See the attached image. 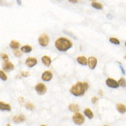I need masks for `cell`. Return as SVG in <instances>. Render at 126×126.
Instances as JSON below:
<instances>
[{"label":"cell","instance_id":"ac0fdd59","mask_svg":"<svg viewBox=\"0 0 126 126\" xmlns=\"http://www.w3.org/2000/svg\"><path fill=\"white\" fill-rule=\"evenodd\" d=\"M33 50L32 47L30 46H28V45H25V46H24L21 48V50L24 52H25V53H28L30 52H31Z\"/></svg>","mask_w":126,"mask_h":126},{"label":"cell","instance_id":"f1b7e54d","mask_svg":"<svg viewBox=\"0 0 126 126\" xmlns=\"http://www.w3.org/2000/svg\"><path fill=\"white\" fill-rule=\"evenodd\" d=\"M97 101H98V97H92V103H96V102H97Z\"/></svg>","mask_w":126,"mask_h":126},{"label":"cell","instance_id":"8d00e7d4","mask_svg":"<svg viewBox=\"0 0 126 126\" xmlns=\"http://www.w3.org/2000/svg\"><path fill=\"white\" fill-rule=\"evenodd\" d=\"M44 126V125H42V126Z\"/></svg>","mask_w":126,"mask_h":126},{"label":"cell","instance_id":"484cf974","mask_svg":"<svg viewBox=\"0 0 126 126\" xmlns=\"http://www.w3.org/2000/svg\"><path fill=\"white\" fill-rule=\"evenodd\" d=\"M14 55H15L16 57H19L21 56V52L20 51L15 50L14 51Z\"/></svg>","mask_w":126,"mask_h":126},{"label":"cell","instance_id":"8fae6325","mask_svg":"<svg viewBox=\"0 0 126 126\" xmlns=\"http://www.w3.org/2000/svg\"><path fill=\"white\" fill-rule=\"evenodd\" d=\"M25 117L23 115H19V116H15L13 118V121L14 123H22V122L25 121Z\"/></svg>","mask_w":126,"mask_h":126},{"label":"cell","instance_id":"ba28073f","mask_svg":"<svg viewBox=\"0 0 126 126\" xmlns=\"http://www.w3.org/2000/svg\"><path fill=\"white\" fill-rule=\"evenodd\" d=\"M37 63V60L34 57H28L25 61V64L30 67H34Z\"/></svg>","mask_w":126,"mask_h":126},{"label":"cell","instance_id":"e0dca14e","mask_svg":"<svg viewBox=\"0 0 126 126\" xmlns=\"http://www.w3.org/2000/svg\"><path fill=\"white\" fill-rule=\"evenodd\" d=\"M84 114H85V115L87 117H88L90 119L92 118L93 117H94L92 110L90 109H89V108H86V109L84 110Z\"/></svg>","mask_w":126,"mask_h":126},{"label":"cell","instance_id":"83f0119b","mask_svg":"<svg viewBox=\"0 0 126 126\" xmlns=\"http://www.w3.org/2000/svg\"><path fill=\"white\" fill-rule=\"evenodd\" d=\"M118 63H119V66H120V67H121V70L123 74V75H125V74H126V72H125V70H124V67L122 66L121 63H120V62H118Z\"/></svg>","mask_w":126,"mask_h":126},{"label":"cell","instance_id":"603a6c76","mask_svg":"<svg viewBox=\"0 0 126 126\" xmlns=\"http://www.w3.org/2000/svg\"><path fill=\"white\" fill-rule=\"evenodd\" d=\"M25 108L28 109H29V110H33V109H34L35 107H34V105L33 103H27L25 104Z\"/></svg>","mask_w":126,"mask_h":126},{"label":"cell","instance_id":"ffe728a7","mask_svg":"<svg viewBox=\"0 0 126 126\" xmlns=\"http://www.w3.org/2000/svg\"><path fill=\"white\" fill-rule=\"evenodd\" d=\"M92 6L93 8L96 9H99V10H101V9L103 8V5L100 4V3H98L97 1H93L92 3Z\"/></svg>","mask_w":126,"mask_h":126},{"label":"cell","instance_id":"4fadbf2b","mask_svg":"<svg viewBox=\"0 0 126 126\" xmlns=\"http://www.w3.org/2000/svg\"><path fill=\"white\" fill-rule=\"evenodd\" d=\"M0 108H1V110L10 111L11 109V107L8 103H5L4 102H2V101H0Z\"/></svg>","mask_w":126,"mask_h":126},{"label":"cell","instance_id":"5b68a950","mask_svg":"<svg viewBox=\"0 0 126 126\" xmlns=\"http://www.w3.org/2000/svg\"><path fill=\"white\" fill-rule=\"evenodd\" d=\"M35 90L37 91V92L40 94V95H43L46 92V87L43 84H38L36 86H35Z\"/></svg>","mask_w":126,"mask_h":126},{"label":"cell","instance_id":"9a60e30c","mask_svg":"<svg viewBox=\"0 0 126 126\" xmlns=\"http://www.w3.org/2000/svg\"><path fill=\"white\" fill-rule=\"evenodd\" d=\"M42 62L46 66H49L51 63V59L48 56H43L42 59Z\"/></svg>","mask_w":126,"mask_h":126},{"label":"cell","instance_id":"4316f807","mask_svg":"<svg viewBox=\"0 0 126 126\" xmlns=\"http://www.w3.org/2000/svg\"><path fill=\"white\" fill-rule=\"evenodd\" d=\"M21 75L22 76H24V77L28 76H29V72L25 71H22L21 72Z\"/></svg>","mask_w":126,"mask_h":126},{"label":"cell","instance_id":"d6986e66","mask_svg":"<svg viewBox=\"0 0 126 126\" xmlns=\"http://www.w3.org/2000/svg\"><path fill=\"white\" fill-rule=\"evenodd\" d=\"M19 46H20V43L15 40H13L10 43V46L13 49H17L19 47Z\"/></svg>","mask_w":126,"mask_h":126},{"label":"cell","instance_id":"836d02e7","mask_svg":"<svg viewBox=\"0 0 126 126\" xmlns=\"http://www.w3.org/2000/svg\"><path fill=\"white\" fill-rule=\"evenodd\" d=\"M7 126H10V124H8V125H7Z\"/></svg>","mask_w":126,"mask_h":126},{"label":"cell","instance_id":"6da1fadb","mask_svg":"<svg viewBox=\"0 0 126 126\" xmlns=\"http://www.w3.org/2000/svg\"><path fill=\"white\" fill-rule=\"evenodd\" d=\"M55 46L59 51L65 52L67 51L72 46V42L65 37H60L55 42Z\"/></svg>","mask_w":126,"mask_h":126},{"label":"cell","instance_id":"2e32d148","mask_svg":"<svg viewBox=\"0 0 126 126\" xmlns=\"http://www.w3.org/2000/svg\"><path fill=\"white\" fill-rule=\"evenodd\" d=\"M68 108L71 112H76V113L79 111V105H76V104H70L68 106Z\"/></svg>","mask_w":126,"mask_h":126},{"label":"cell","instance_id":"e575fe53","mask_svg":"<svg viewBox=\"0 0 126 126\" xmlns=\"http://www.w3.org/2000/svg\"><path fill=\"white\" fill-rule=\"evenodd\" d=\"M125 57V59H126V55H125V57Z\"/></svg>","mask_w":126,"mask_h":126},{"label":"cell","instance_id":"52a82bcc","mask_svg":"<svg viewBox=\"0 0 126 126\" xmlns=\"http://www.w3.org/2000/svg\"><path fill=\"white\" fill-rule=\"evenodd\" d=\"M88 64L90 69H94L97 64V58H95L94 57H89L88 60Z\"/></svg>","mask_w":126,"mask_h":126},{"label":"cell","instance_id":"d4e9b609","mask_svg":"<svg viewBox=\"0 0 126 126\" xmlns=\"http://www.w3.org/2000/svg\"><path fill=\"white\" fill-rule=\"evenodd\" d=\"M1 58L4 59L6 62V61H8V56L6 55V54H1Z\"/></svg>","mask_w":126,"mask_h":126},{"label":"cell","instance_id":"7a4b0ae2","mask_svg":"<svg viewBox=\"0 0 126 126\" xmlns=\"http://www.w3.org/2000/svg\"><path fill=\"white\" fill-rule=\"evenodd\" d=\"M85 90H87V89L85 88L84 83L77 82L70 88V92L76 97H79L84 95Z\"/></svg>","mask_w":126,"mask_h":126},{"label":"cell","instance_id":"9c48e42d","mask_svg":"<svg viewBox=\"0 0 126 126\" xmlns=\"http://www.w3.org/2000/svg\"><path fill=\"white\" fill-rule=\"evenodd\" d=\"M52 78V73L50 71H45L42 76V80L45 81H49Z\"/></svg>","mask_w":126,"mask_h":126},{"label":"cell","instance_id":"4dcf8cb0","mask_svg":"<svg viewBox=\"0 0 126 126\" xmlns=\"http://www.w3.org/2000/svg\"><path fill=\"white\" fill-rule=\"evenodd\" d=\"M69 1L72 2V3H76V2H78V1H73V0H70Z\"/></svg>","mask_w":126,"mask_h":126},{"label":"cell","instance_id":"7c38bea8","mask_svg":"<svg viewBox=\"0 0 126 126\" xmlns=\"http://www.w3.org/2000/svg\"><path fill=\"white\" fill-rule=\"evenodd\" d=\"M76 61H77L78 63L81 64V65H83V66H86L88 64V60L84 56L78 57L77 59H76Z\"/></svg>","mask_w":126,"mask_h":126},{"label":"cell","instance_id":"d6a6232c","mask_svg":"<svg viewBox=\"0 0 126 126\" xmlns=\"http://www.w3.org/2000/svg\"><path fill=\"white\" fill-rule=\"evenodd\" d=\"M17 2H18V4H21V1H17Z\"/></svg>","mask_w":126,"mask_h":126},{"label":"cell","instance_id":"5bb4252c","mask_svg":"<svg viewBox=\"0 0 126 126\" xmlns=\"http://www.w3.org/2000/svg\"><path fill=\"white\" fill-rule=\"evenodd\" d=\"M117 109L121 114H124L126 112V106L122 103H118L117 105Z\"/></svg>","mask_w":126,"mask_h":126},{"label":"cell","instance_id":"f546056e","mask_svg":"<svg viewBox=\"0 0 126 126\" xmlns=\"http://www.w3.org/2000/svg\"><path fill=\"white\" fill-rule=\"evenodd\" d=\"M18 100H19V101L20 102V103H21V102H23V101H24V99L23 98V97H20L19 99H18Z\"/></svg>","mask_w":126,"mask_h":126},{"label":"cell","instance_id":"cb8c5ba5","mask_svg":"<svg viewBox=\"0 0 126 126\" xmlns=\"http://www.w3.org/2000/svg\"><path fill=\"white\" fill-rule=\"evenodd\" d=\"M0 78L3 81H6L7 80V75L4 73V72H3L2 70L0 71Z\"/></svg>","mask_w":126,"mask_h":126},{"label":"cell","instance_id":"7402d4cb","mask_svg":"<svg viewBox=\"0 0 126 126\" xmlns=\"http://www.w3.org/2000/svg\"><path fill=\"white\" fill-rule=\"evenodd\" d=\"M118 84L122 87H126V80L123 78H121L118 81Z\"/></svg>","mask_w":126,"mask_h":126},{"label":"cell","instance_id":"3957f363","mask_svg":"<svg viewBox=\"0 0 126 126\" xmlns=\"http://www.w3.org/2000/svg\"><path fill=\"white\" fill-rule=\"evenodd\" d=\"M72 120L74 123L76 125H82L85 121V118L79 112L75 113L72 117Z\"/></svg>","mask_w":126,"mask_h":126},{"label":"cell","instance_id":"8992f818","mask_svg":"<svg viewBox=\"0 0 126 126\" xmlns=\"http://www.w3.org/2000/svg\"><path fill=\"white\" fill-rule=\"evenodd\" d=\"M105 84L108 87L112 88H117L119 86L118 82L116 80L113 79H111V78L107 79L106 81H105Z\"/></svg>","mask_w":126,"mask_h":126},{"label":"cell","instance_id":"277c9868","mask_svg":"<svg viewBox=\"0 0 126 126\" xmlns=\"http://www.w3.org/2000/svg\"><path fill=\"white\" fill-rule=\"evenodd\" d=\"M38 41H39V43L42 46H46L49 43V37L47 34H42V35L39 36Z\"/></svg>","mask_w":126,"mask_h":126},{"label":"cell","instance_id":"30bf717a","mask_svg":"<svg viewBox=\"0 0 126 126\" xmlns=\"http://www.w3.org/2000/svg\"><path fill=\"white\" fill-rule=\"evenodd\" d=\"M3 67H4V70L9 72L14 69V65L11 62H10V61H6V62H5L4 63Z\"/></svg>","mask_w":126,"mask_h":126},{"label":"cell","instance_id":"44dd1931","mask_svg":"<svg viewBox=\"0 0 126 126\" xmlns=\"http://www.w3.org/2000/svg\"><path fill=\"white\" fill-rule=\"evenodd\" d=\"M109 42H111L112 43L116 44V45H118V44H120V41H119L118 39H117V38H114V37L109 38Z\"/></svg>","mask_w":126,"mask_h":126},{"label":"cell","instance_id":"74e56055","mask_svg":"<svg viewBox=\"0 0 126 126\" xmlns=\"http://www.w3.org/2000/svg\"></svg>","mask_w":126,"mask_h":126},{"label":"cell","instance_id":"1f68e13d","mask_svg":"<svg viewBox=\"0 0 126 126\" xmlns=\"http://www.w3.org/2000/svg\"><path fill=\"white\" fill-rule=\"evenodd\" d=\"M99 94H101V95L103 94V92H102V90H99Z\"/></svg>","mask_w":126,"mask_h":126},{"label":"cell","instance_id":"d590c367","mask_svg":"<svg viewBox=\"0 0 126 126\" xmlns=\"http://www.w3.org/2000/svg\"><path fill=\"white\" fill-rule=\"evenodd\" d=\"M125 46H126V43H125Z\"/></svg>","mask_w":126,"mask_h":126}]
</instances>
